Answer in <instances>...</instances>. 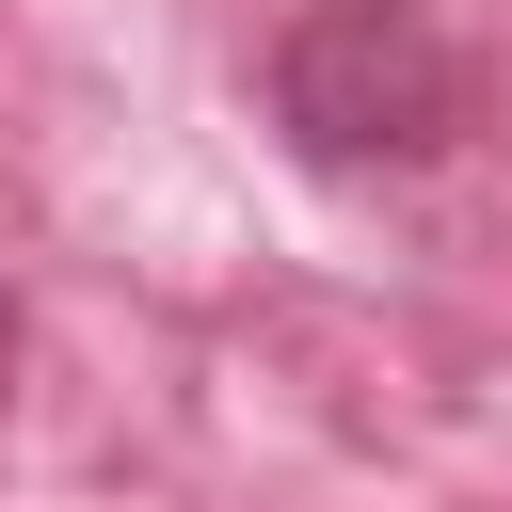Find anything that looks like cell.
I'll return each mask as SVG.
<instances>
[{"label": "cell", "mask_w": 512, "mask_h": 512, "mask_svg": "<svg viewBox=\"0 0 512 512\" xmlns=\"http://www.w3.org/2000/svg\"><path fill=\"white\" fill-rule=\"evenodd\" d=\"M272 96H288L304 160H432L464 128V48L416 0H320L272 48Z\"/></svg>", "instance_id": "obj_1"}]
</instances>
